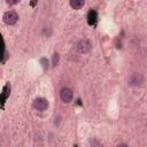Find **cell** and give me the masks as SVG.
I'll use <instances>...</instances> for the list:
<instances>
[{
	"label": "cell",
	"instance_id": "1",
	"mask_svg": "<svg viewBox=\"0 0 147 147\" xmlns=\"http://www.w3.org/2000/svg\"><path fill=\"white\" fill-rule=\"evenodd\" d=\"M3 22L7 24V25H13L15 24L17 21H18V15L16 11L14 10H9V11H6L3 14V17H2Z\"/></svg>",
	"mask_w": 147,
	"mask_h": 147
},
{
	"label": "cell",
	"instance_id": "9",
	"mask_svg": "<svg viewBox=\"0 0 147 147\" xmlns=\"http://www.w3.org/2000/svg\"><path fill=\"white\" fill-rule=\"evenodd\" d=\"M2 52H3V41H2L1 34H0V56L2 55Z\"/></svg>",
	"mask_w": 147,
	"mask_h": 147
},
{
	"label": "cell",
	"instance_id": "6",
	"mask_svg": "<svg viewBox=\"0 0 147 147\" xmlns=\"http://www.w3.org/2000/svg\"><path fill=\"white\" fill-rule=\"evenodd\" d=\"M70 6L74 9H80L84 6V0H71L70 1Z\"/></svg>",
	"mask_w": 147,
	"mask_h": 147
},
{
	"label": "cell",
	"instance_id": "4",
	"mask_svg": "<svg viewBox=\"0 0 147 147\" xmlns=\"http://www.w3.org/2000/svg\"><path fill=\"white\" fill-rule=\"evenodd\" d=\"M72 96H74V93H72V91L69 87L61 88V91H60V98H61V100L63 102H65V103L70 102L72 100Z\"/></svg>",
	"mask_w": 147,
	"mask_h": 147
},
{
	"label": "cell",
	"instance_id": "2",
	"mask_svg": "<svg viewBox=\"0 0 147 147\" xmlns=\"http://www.w3.org/2000/svg\"><path fill=\"white\" fill-rule=\"evenodd\" d=\"M144 82H145V78H144V76H142L141 74H139V72L132 74V75L130 76V78H129V84H130L131 86H141V85L144 84Z\"/></svg>",
	"mask_w": 147,
	"mask_h": 147
},
{
	"label": "cell",
	"instance_id": "5",
	"mask_svg": "<svg viewBox=\"0 0 147 147\" xmlns=\"http://www.w3.org/2000/svg\"><path fill=\"white\" fill-rule=\"evenodd\" d=\"M33 107L39 111H44L48 108V101L45 98H37L33 101Z\"/></svg>",
	"mask_w": 147,
	"mask_h": 147
},
{
	"label": "cell",
	"instance_id": "11",
	"mask_svg": "<svg viewBox=\"0 0 147 147\" xmlns=\"http://www.w3.org/2000/svg\"><path fill=\"white\" fill-rule=\"evenodd\" d=\"M117 147H129V146H127L126 144H119V145H118Z\"/></svg>",
	"mask_w": 147,
	"mask_h": 147
},
{
	"label": "cell",
	"instance_id": "8",
	"mask_svg": "<svg viewBox=\"0 0 147 147\" xmlns=\"http://www.w3.org/2000/svg\"><path fill=\"white\" fill-rule=\"evenodd\" d=\"M57 62H59V54L57 53H55L54 55H53V65H56L57 64Z\"/></svg>",
	"mask_w": 147,
	"mask_h": 147
},
{
	"label": "cell",
	"instance_id": "10",
	"mask_svg": "<svg viewBox=\"0 0 147 147\" xmlns=\"http://www.w3.org/2000/svg\"><path fill=\"white\" fill-rule=\"evenodd\" d=\"M6 2H7L8 5H16V3L20 2V0H7Z\"/></svg>",
	"mask_w": 147,
	"mask_h": 147
},
{
	"label": "cell",
	"instance_id": "7",
	"mask_svg": "<svg viewBox=\"0 0 147 147\" xmlns=\"http://www.w3.org/2000/svg\"><path fill=\"white\" fill-rule=\"evenodd\" d=\"M95 17H96V13H95L94 10H91V11L88 13V23H90V24H94Z\"/></svg>",
	"mask_w": 147,
	"mask_h": 147
},
{
	"label": "cell",
	"instance_id": "3",
	"mask_svg": "<svg viewBox=\"0 0 147 147\" xmlns=\"http://www.w3.org/2000/svg\"><path fill=\"white\" fill-rule=\"evenodd\" d=\"M77 48H78V52H79V53L86 54V53H88V52L91 51V48H92V42H91V40H88V39H82V40L78 42Z\"/></svg>",
	"mask_w": 147,
	"mask_h": 147
}]
</instances>
